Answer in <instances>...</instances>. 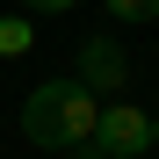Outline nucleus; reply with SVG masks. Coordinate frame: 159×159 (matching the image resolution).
<instances>
[{
  "mask_svg": "<svg viewBox=\"0 0 159 159\" xmlns=\"http://www.w3.org/2000/svg\"><path fill=\"white\" fill-rule=\"evenodd\" d=\"M94 116H101V101L80 87V80H43V87L22 101V138L43 145V152H72L80 138H94Z\"/></svg>",
  "mask_w": 159,
  "mask_h": 159,
  "instance_id": "f257e3e1",
  "label": "nucleus"
},
{
  "mask_svg": "<svg viewBox=\"0 0 159 159\" xmlns=\"http://www.w3.org/2000/svg\"><path fill=\"white\" fill-rule=\"evenodd\" d=\"M94 145L109 152V159H145V152L159 145V116L130 109V101H101V116H94Z\"/></svg>",
  "mask_w": 159,
  "mask_h": 159,
  "instance_id": "f03ea898",
  "label": "nucleus"
},
{
  "mask_svg": "<svg viewBox=\"0 0 159 159\" xmlns=\"http://www.w3.org/2000/svg\"><path fill=\"white\" fill-rule=\"evenodd\" d=\"M80 87H87L94 101H109V94H123V80H130V58H123V43L116 36H87L80 43Z\"/></svg>",
  "mask_w": 159,
  "mask_h": 159,
  "instance_id": "7ed1b4c3",
  "label": "nucleus"
},
{
  "mask_svg": "<svg viewBox=\"0 0 159 159\" xmlns=\"http://www.w3.org/2000/svg\"><path fill=\"white\" fill-rule=\"evenodd\" d=\"M29 43H36V29H29V15H22V7H15V15H0V58H22Z\"/></svg>",
  "mask_w": 159,
  "mask_h": 159,
  "instance_id": "20e7f679",
  "label": "nucleus"
},
{
  "mask_svg": "<svg viewBox=\"0 0 159 159\" xmlns=\"http://www.w3.org/2000/svg\"><path fill=\"white\" fill-rule=\"evenodd\" d=\"M116 22H159V0H101Z\"/></svg>",
  "mask_w": 159,
  "mask_h": 159,
  "instance_id": "39448f33",
  "label": "nucleus"
},
{
  "mask_svg": "<svg viewBox=\"0 0 159 159\" xmlns=\"http://www.w3.org/2000/svg\"><path fill=\"white\" fill-rule=\"evenodd\" d=\"M72 0H22V15H65Z\"/></svg>",
  "mask_w": 159,
  "mask_h": 159,
  "instance_id": "423d86ee",
  "label": "nucleus"
},
{
  "mask_svg": "<svg viewBox=\"0 0 159 159\" xmlns=\"http://www.w3.org/2000/svg\"><path fill=\"white\" fill-rule=\"evenodd\" d=\"M72 159H109V152H101L94 138H80V145H72Z\"/></svg>",
  "mask_w": 159,
  "mask_h": 159,
  "instance_id": "0eeeda50",
  "label": "nucleus"
}]
</instances>
